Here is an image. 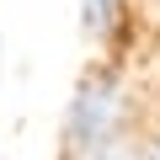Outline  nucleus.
<instances>
[{
    "instance_id": "obj_2",
    "label": "nucleus",
    "mask_w": 160,
    "mask_h": 160,
    "mask_svg": "<svg viewBox=\"0 0 160 160\" xmlns=\"http://www.w3.org/2000/svg\"><path fill=\"white\" fill-rule=\"evenodd\" d=\"M123 11H128V0H80V32L91 43H107L123 27Z\"/></svg>"
},
{
    "instance_id": "obj_1",
    "label": "nucleus",
    "mask_w": 160,
    "mask_h": 160,
    "mask_svg": "<svg viewBox=\"0 0 160 160\" xmlns=\"http://www.w3.org/2000/svg\"><path fill=\"white\" fill-rule=\"evenodd\" d=\"M118 118H123V80H118V69H91L80 80L75 102H69L64 144L69 149H107Z\"/></svg>"
}]
</instances>
